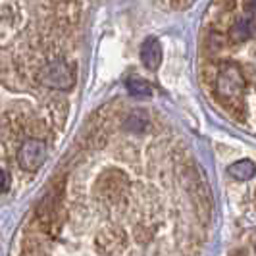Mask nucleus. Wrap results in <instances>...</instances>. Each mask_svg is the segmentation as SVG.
Listing matches in <instances>:
<instances>
[{
	"label": "nucleus",
	"instance_id": "f257e3e1",
	"mask_svg": "<svg viewBox=\"0 0 256 256\" xmlns=\"http://www.w3.org/2000/svg\"><path fill=\"white\" fill-rule=\"evenodd\" d=\"M74 0H0V168L33 139L46 142L66 120L58 92L76 87L64 54ZM10 172V170H8Z\"/></svg>",
	"mask_w": 256,
	"mask_h": 256
},
{
	"label": "nucleus",
	"instance_id": "f03ea898",
	"mask_svg": "<svg viewBox=\"0 0 256 256\" xmlns=\"http://www.w3.org/2000/svg\"><path fill=\"white\" fill-rule=\"evenodd\" d=\"M216 87H218L220 96L224 100H228V102L237 100L244 90V77L241 74V70L233 64H226L220 72Z\"/></svg>",
	"mask_w": 256,
	"mask_h": 256
},
{
	"label": "nucleus",
	"instance_id": "7ed1b4c3",
	"mask_svg": "<svg viewBox=\"0 0 256 256\" xmlns=\"http://www.w3.org/2000/svg\"><path fill=\"white\" fill-rule=\"evenodd\" d=\"M46 156H48V142L33 139L18 150L16 164L27 172H37L38 168L46 162Z\"/></svg>",
	"mask_w": 256,
	"mask_h": 256
},
{
	"label": "nucleus",
	"instance_id": "20e7f679",
	"mask_svg": "<svg viewBox=\"0 0 256 256\" xmlns=\"http://www.w3.org/2000/svg\"><path fill=\"white\" fill-rule=\"evenodd\" d=\"M141 60L148 70H156L162 62V46L160 40L154 37H148L141 46Z\"/></svg>",
	"mask_w": 256,
	"mask_h": 256
},
{
	"label": "nucleus",
	"instance_id": "39448f33",
	"mask_svg": "<svg viewBox=\"0 0 256 256\" xmlns=\"http://www.w3.org/2000/svg\"><path fill=\"white\" fill-rule=\"evenodd\" d=\"M252 33H254V22L244 16V18H239L237 24L233 26V29H231V38L235 42H243V40H248V38L252 37Z\"/></svg>",
	"mask_w": 256,
	"mask_h": 256
},
{
	"label": "nucleus",
	"instance_id": "423d86ee",
	"mask_svg": "<svg viewBox=\"0 0 256 256\" xmlns=\"http://www.w3.org/2000/svg\"><path fill=\"white\" fill-rule=\"evenodd\" d=\"M254 174H256V166L250 160H239V162H235V164L230 166V176L239 181L250 180Z\"/></svg>",
	"mask_w": 256,
	"mask_h": 256
},
{
	"label": "nucleus",
	"instance_id": "0eeeda50",
	"mask_svg": "<svg viewBox=\"0 0 256 256\" xmlns=\"http://www.w3.org/2000/svg\"><path fill=\"white\" fill-rule=\"evenodd\" d=\"M124 128L128 129L129 133H142L146 129V116L141 110H133L126 116L124 120Z\"/></svg>",
	"mask_w": 256,
	"mask_h": 256
},
{
	"label": "nucleus",
	"instance_id": "6e6552de",
	"mask_svg": "<svg viewBox=\"0 0 256 256\" xmlns=\"http://www.w3.org/2000/svg\"><path fill=\"white\" fill-rule=\"evenodd\" d=\"M126 87H128L129 94H131V96H137V98H144V96H150V94H152V87H150L146 81L137 79V77L128 79Z\"/></svg>",
	"mask_w": 256,
	"mask_h": 256
},
{
	"label": "nucleus",
	"instance_id": "1a4fd4ad",
	"mask_svg": "<svg viewBox=\"0 0 256 256\" xmlns=\"http://www.w3.org/2000/svg\"><path fill=\"white\" fill-rule=\"evenodd\" d=\"M10 185H12V176H10V172L0 168V192L8 191Z\"/></svg>",
	"mask_w": 256,
	"mask_h": 256
},
{
	"label": "nucleus",
	"instance_id": "9d476101",
	"mask_svg": "<svg viewBox=\"0 0 256 256\" xmlns=\"http://www.w3.org/2000/svg\"><path fill=\"white\" fill-rule=\"evenodd\" d=\"M244 8H246V12H248V14H254V16H256V0H246Z\"/></svg>",
	"mask_w": 256,
	"mask_h": 256
}]
</instances>
